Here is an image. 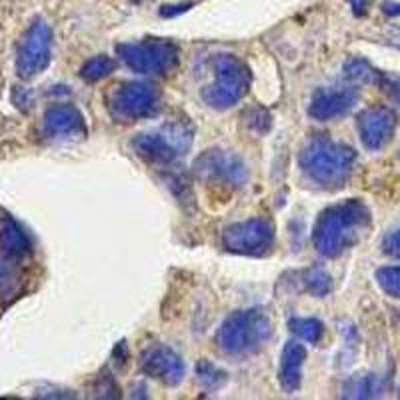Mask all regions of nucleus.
Masks as SVG:
<instances>
[{"instance_id": "nucleus-1", "label": "nucleus", "mask_w": 400, "mask_h": 400, "mask_svg": "<svg viewBox=\"0 0 400 400\" xmlns=\"http://www.w3.org/2000/svg\"><path fill=\"white\" fill-rule=\"evenodd\" d=\"M369 226V206L359 199H349L320 212L312 229V244L322 256L336 259L354 246Z\"/></svg>"}, {"instance_id": "nucleus-2", "label": "nucleus", "mask_w": 400, "mask_h": 400, "mask_svg": "<svg viewBox=\"0 0 400 400\" xmlns=\"http://www.w3.org/2000/svg\"><path fill=\"white\" fill-rule=\"evenodd\" d=\"M356 152L349 144L334 142L329 134L310 136L299 154L300 172L320 189H340L352 176Z\"/></svg>"}, {"instance_id": "nucleus-3", "label": "nucleus", "mask_w": 400, "mask_h": 400, "mask_svg": "<svg viewBox=\"0 0 400 400\" xmlns=\"http://www.w3.org/2000/svg\"><path fill=\"white\" fill-rule=\"evenodd\" d=\"M272 334L266 310L244 309L222 320L216 332V346L226 356H249L259 352Z\"/></svg>"}, {"instance_id": "nucleus-4", "label": "nucleus", "mask_w": 400, "mask_h": 400, "mask_svg": "<svg viewBox=\"0 0 400 400\" xmlns=\"http://www.w3.org/2000/svg\"><path fill=\"white\" fill-rule=\"evenodd\" d=\"M212 64H214V82L204 86L200 96L210 109H232L246 96L252 82V72L249 64L236 54H219Z\"/></svg>"}, {"instance_id": "nucleus-5", "label": "nucleus", "mask_w": 400, "mask_h": 400, "mask_svg": "<svg viewBox=\"0 0 400 400\" xmlns=\"http://www.w3.org/2000/svg\"><path fill=\"white\" fill-rule=\"evenodd\" d=\"M192 129L186 122H166L159 129L136 134L130 146L134 154L150 164H172L189 152Z\"/></svg>"}, {"instance_id": "nucleus-6", "label": "nucleus", "mask_w": 400, "mask_h": 400, "mask_svg": "<svg viewBox=\"0 0 400 400\" xmlns=\"http://www.w3.org/2000/svg\"><path fill=\"white\" fill-rule=\"evenodd\" d=\"M114 52L130 70L139 74H166L176 69L180 49L162 39H144L139 42H119Z\"/></svg>"}, {"instance_id": "nucleus-7", "label": "nucleus", "mask_w": 400, "mask_h": 400, "mask_svg": "<svg viewBox=\"0 0 400 400\" xmlns=\"http://www.w3.org/2000/svg\"><path fill=\"white\" fill-rule=\"evenodd\" d=\"M109 110L119 122L152 119L160 110V90L150 82L126 80L114 86L109 96Z\"/></svg>"}, {"instance_id": "nucleus-8", "label": "nucleus", "mask_w": 400, "mask_h": 400, "mask_svg": "<svg viewBox=\"0 0 400 400\" xmlns=\"http://www.w3.org/2000/svg\"><path fill=\"white\" fill-rule=\"evenodd\" d=\"M276 239L274 224L266 219H249L222 230V249L240 256H266Z\"/></svg>"}, {"instance_id": "nucleus-9", "label": "nucleus", "mask_w": 400, "mask_h": 400, "mask_svg": "<svg viewBox=\"0 0 400 400\" xmlns=\"http://www.w3.org/2000/svg\"><path fill=\"white\" fill-rule=\"evenodd\" d=\"M194 174L209 184L224 189H242L249 182V166L239 154L222 149L204 150L194 160Z\"/></svg>"}, {"instance_id": "nucleus-10", "label": "nucleus", "mask_w": 400, "mask_h": 400, "mask_svg": "<svg viewBox=\"0 0 400 400\" xmlns=\"http://www.w3.org/2000/svg\"><path fill=\"white\" fill-rule=\"evenodd\" d=\"M52 59V29L44 19H36L24 32L16 52V72L29 80L49 69Z\"/></svg>"}, {"instance_id": "nucleus-11", "label": "nucleus", "mask_w": 400, "mask_h": 400, "mask_svg": "<svg viewBox=\"0 0 400 400\" xmlns=\"http://www.w3.org/2000/svg\"><path fill=\"white\" fill-rule=\"evenodd\" d=\"M139 366L142 374H146L152 380H159L164 386H179L186 376V366L182 356L166 344H152L146 350H142Z\"/></svg>"}, {"instance_id": "nucleus-12", "label": "nucleus", "mask_w": 400, "mask_h": 400, "mask_svg": "<svg viewBox=\"0 0 400 400\" xmlns=\"http://www.w3.org/2000/svg\"><path fill=\"white\" fill-rule=\"evenodd\" d=\"M359 102V90L354 84L342 86H320L314 90L309 104V116L319 122L344 116Z\"/></svg>"}, {"instance_id": "nucleus-13", "label": "nucleus", "mask_w": 400, "mask_h": 400, "mask_svg": "<svg viewBox=\"0 0 400 400\" xmlns=\"http://www.w3.org/2000/svg\"><path fill=\"white\" fill-rule=\"evenodd\" d=\"M356 130L364 149L380 150L396 132V114L389 106H372L356 116Z\"/></svg>"}, {"instance_id": "nucleus-14", "label": "nucleus", "mask_w": 400, "mask_h": 400, "mask_svg": "<svg viewBox=\"0 0 400 400\" xmlns=\"http://www.w3.org/2000/svg\"><path fill=\"white\" fill-rule=\"evenodd\" d=\"M44 134L50 139H80L86 134L84 114L74 104H52L44 112Z\"/></svg>"}, {"instance_id": "nucleus-15", "label": "nucleus", "mask_w": 400, "mask_h": 400, "mask_svg": "<svg viewBox=\"0 0 400 400\" xmlns=\"http://www.w3.org/2000/svg\"><path fill=\"white\" fill-rule=\"evenodd\" d=\"M304 362H306V349L296 340H289L282 349L279 364V382L284 392L292 394L300 389Z\"/></svg>"}, {"instance_id": "nucleus-16", "label": "nucleus", "mask_w": 400, "mask_h": 400, "mask_svg": "<svg viewBox=\"0 0 400 400\" xmlns=\"http://www.w3.org/2000/svg\"><path fill=\"white\" fill-rule=\"evenodd\" d=\"M0 249L6 259H22L30 252V239L12 219L4 220L0 229Z\"/></svg>"}, {"instance_id": "nucleus-17", "label": "nucleus", "mask_w": 400, "mask_h": 400, "mask_svg": "<svg viewBox=\"0 0 400 400\" xmlns=\"http://www.w3.org/2000/svg\"><path fill=\"white\" fill-rule=\"evenodd\" d=\"M384 390V382L376 374H360L352 376L342 386L344 399H376Z\"/></svg>"}, {"instance_id": "nucleus-18", "label": "nucleus", "mask_w": 400, "mask_h": 400, "mask_svg": "<svg viewBox=\"0 0 400 400\" xmlns=\"http://www.w3.org/2000/svg\"><path fill=\"white\" fill-rule=\"evenodd\" d=\"M344 76L350 84H379L380 72L366 59L352 56L344 62Z\"/></svg>"}, {"instance_id": "nucleus-19", "label": "nucleus", "mask_w": 400, "mask_h": 400, "mask_svg": "<svg viewBox=\"0 0 400 400\" xmlns=\"http://www.w3.org/2000/svg\"><path fill=\"white\" fill-rule=\"evenodd\" d=\"M300 280H302L304 290L316 299H324L332 292V276L322 266H310V269L302 270Z\"/></svg>"}, {"instance_id": "nucleus-20", "label": "nucleus", "mask_w": 400, "mask_h": 400, "mask_svg": "<svg viewBox=\"0 0 400 400\" xmlns=\"http://www.w3.org/2000/svg\"><path fill=\"white\" fill-rule=\"evenodd\" d=\"M116 69V60L106 54H99L89 59L82 66H80V79L84 82H99V80L106 79Z\"/></svg>"}, {"instance_id": "nucleus-21", "label": "nucleus", "mask_w": 400, "mask_h": 400, "mask_svg": "<svg viewBox=\"0 0 400 400\" xmlns=\"http://www.w3.org/2000/svg\"><path fill=\"white\" fill-rule=\"evenodd\" d=\"M290 332H294L300 340L309 342V344H319L324 336V324L319 319H310V316H294L289 320Z\"/></svg>"}, {"instance_id": "nucleus-22", "label": "nucleus", "mask_w": 400, "mask_h": 400, "mask_svg": "<svg viewBox=\"0 0 400 400\" xmlns=\"http://www.w3.org/2000/svg\"><path fill=\"white\" fill-rule=\"evenodd\" d=\"M196 379H199V384L202 389L209 390V392H214L220 386H224V382L229 380V374L220 369V366L212 364L210 360L202 359L196 364Z\"/></svg>"}, {"instance_id": "nucleus-23", "label": "nucleus", "mask_w": 400, "mask_h": 400, "mask_svg": "<svg viewBox=\"0 0 400 400\" xmlns=\"http://www.w3.org/2000/svg\"><path fill=\"white\" fill-rule=\"evenodd\" d=\"M374 279L384 294H389L390 299L400 300V266H382L376 270Z\"/></svg>"}, {"instance_id": "nucleus-24", "label": "nucleus", "mask_w": 400, "mask_h": 400, "mask_svg": "<svg viewBox=\"0 0 400 400\" xmlns=\"http://www.w3.org/2000/svg\"><path fill=\"white\" fill-rule=\"evenodd\" d=\"M246 124L250 130H254L256 134H266L272 126V116L269 114V110L264 109H250L246 112Z\"/></svg>"}, {"instance_id": "nucleus-25", "label": "nucleus", "mask_w": 400, "mask_h": 400, "mask_svg": "<svg viewBox=\"0 0 400 400\" xmlns=\"http://www.w3.org/2000/svg\"><path fill=\"white\" fill-rule=\"evenodd\" d=\"M379 86L384 90V94L389 96L394 104L400 106V76L396 74H386V72H380Z\"/></svg>"}, {"instance_id": "nucleus-26", "label": "nucleus", "mask_w": 400, "mask_h": 400, "mask_svg": "<svg viewBox=\"0 0 400 400\" xmlns=\"http://www.w3.org/2000/svg\"><path fill=\"white\" fill-rule=\"evenodd\" d=\"M382 252L392 259H400V224L382 240Z\"/></svg>"}, {"instance_id": "nucleus-27", "label": "nucleus", "mask_w": 400, "mask_h": 400, "mask_svg": "<svg viewBox=\"0 0 400 400\" xmlns=\"http://www.w3.org/2000/svg\"><path fill=\"white\" fill-rule=\"evenodd\" d=\"M96 396H100V399H116V396H120L119 386L114 384L112 376H109V374H102V376H99Z\"/></svg>"}, {"instance_id": "nucleus-28", "label": "nucleus", "mask_w": 400, "mask_h": 400, "mask_svg": "<svg viewBox=\"0 0 400 400\" xmlns=\"http://www.w3.org/2000/svg\"><path fill=\"white\" fill-rule=\"evenodd\" d=\"M192 9V2H182V4H166L160 9V16L162 19H172V16H179V14H184L186 10Z\"/></svg>"}, {"instance_id": "nucleus-29", "label": "nucleus", "mask_w": 400, "mask_h": 400, "mask_svg": "<svg viewBox=\"0 0 400 400\" xmlns=\"http://www.w3.org/2000/svg\"><path fill=\"white\" fill-rule=\"evenodd\" d=\"M382 12L390 16V19H396L400 16V2H384L382 4Z\"/></svg>"}, {"instance_id": "nucleus-30", "label": "nucleus", "mask_w": 400, "mask_h": 400, "mask_svg": "<svg viewBox=\"0 0 400 400\" xmlns=\"http://www.w3.org/2000/svg\"><path fill=\"white\" fill-rule=\"evenodd\" d=\"M366 9H369V0H352V12L356 16H362Z\"/></svg>"}, {"instance_id": "nucleus-31", "label": "nucleus", "mask_w": 400, "mask_h": 400, "mask_svg": "<svg viewBox=\"0 0 400 400\" xmlns=\"http://www.w3.org/2000/svg\"><path fill=\"white\" fill-rule=\"evenodd\" d=\"M136 2H140V0H136Z\"/></svg>"}]
</instances>
